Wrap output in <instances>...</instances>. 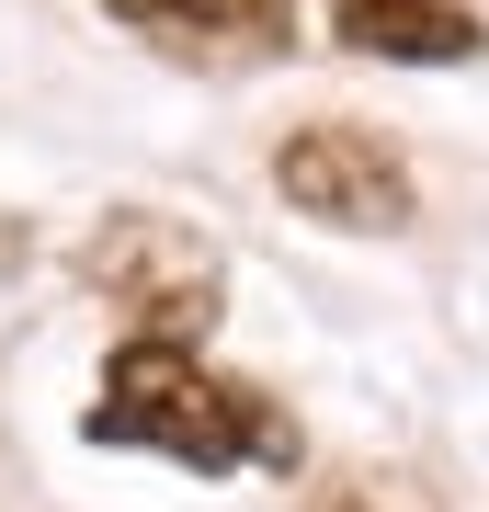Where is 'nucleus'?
Masks as SVG:
<instances>
[{"label": "nucleus", "instance_id": "5", "mask_svg": "<svg viewBox=\"0 0 489 512\" xmlns=\"http://www.w3.org/2000/svg\"><path fill=\"white\" fill-rule=\"evenodd\" d=\"M353 57H399V69H444V57H478L489 23L467 0H330Z\"/></svg>", "mask_w": 489, "mask_h": 512}, {"label": "nucleus", "instance_id": "4", "mask_svg": "<svg viewBox=\"0 0 489 512\" xmlns=\"http://www.w3.org/2000/svg\"><path fill=\"white\" fill-rule=\"evenodd\" d=\"M114 23H137L148 46L194 57V69H239V57L296 46V0H103Z\"/></svg>", "mask_w": 489, "mask_h": 512}, {"label": "nucleus", "instance_id": "2", "mask_svg": "<svg viewBox=\"0 0 489 512\" xmlns=\"http://www.w3.org/2000/svg\"><path fill=\"white\" fill-rule=\"evenodd\" d=\"M91 285L126 308V342H205L217 319V251L182 217H114L91 239Z\"/></svg>", "mask_w": 489, "mask_h": 512}, {"label": "nucleus", "instance_id": "1", "mask_svg": "<svg viewBox=\"0 0 489 512\" xmlns=\"http://www.w3.org/2000/svg\"><path fill=\"white\" fill-rule=\"evenodd\" d=\"M91 444H137L171 467H296V421L228 387L194 342H114L91 387Z\"/></svg>", "mask_w": 489, "mask_h": 512}, {"label": "nucleus", "instance_id": "3", "mask_svg": "<svg viewBox=\"0 0 489 512\" xmlns=\"http://www.w3.org/2000/svg\"><path fill=\"white\" fill-rule=\"evenodd\" d=\"M273 183H285L296 217L319 228H410V160L387 148L376 126H296L285 160H273Z\"/></svg>", "mask_w": 489, "mask_h": 512}]
</instances>
